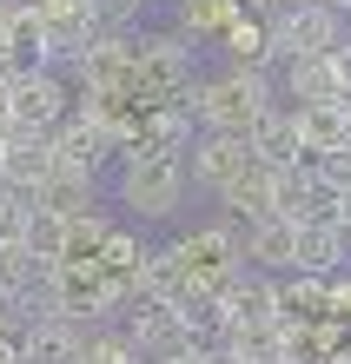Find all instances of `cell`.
Instances as JSON below:
<instances>
[{"mask_svg":"<svg viewBox=\"0 0 351 364\" xmlns=\"http://www.w3.org/2000/svg\"><path fill=\"white\" fill-rule=\"evenodd\" d=\"M27 219H33V199H20V192L0 186V245H20V239H27Z\"/></svg>","mask_w":351,"mask_h":364,"instance_id":"obj_25","label":"cell"},{"mask_svg":"<svg viewBox=\"0 0 351 364\" xmlns=\"http://www.w3.org/2000/svg\"><path fill=\"white\" fill-rule=\"evenodd\" d=\"M152 364H199V351H172V358H152Z\"/></svg>","mask_w":351,"mask_h":364,"instance_id":"obj_29","label":"cell"},{"mask_svg":"<svg viewBox=\"0 0 351 364\" xmlns=\"http://www.w3.org/2000/svg\"><path fill=\"white\" fill-rule=\"evenodd\" d=\"M219 47H226L232 67H252V73H272V47H266V20H252L246 7H239V20L226 33H219Z\"/></svg>","mask_w":351,"mask_h":364,"instance_id":"obj_20","label":"cell"},{"mask_svg":"<svg viewBox=\"0 0 351 364\" xmlns=\"http://www.w3.org/2000/svg\"><path fill=\"white\" fill-rule=\"evenodd\" d=\"M140 291H146V298H159V305H172V311L192 298L179 259H172V245H146V259H140Z\"/></svg>","mask_w":351,"mask_h":364,"instance_id":"obj_19","label":"cell"},{"mask_svg":"<svg viewBox=\"0 0 351 364\" xmlns=\"http://www.w3.org/2000/svg\"><path fill=\"white\" fill-rule=\"evenodd\" d=\"M272 80H278V100H285V106H338V100H345V73H338L332 53L285 60Z\"/></svg>","mask_w":351,"mask_h":364,"instance_id":"obj_10","label":"cell"},{"mask_svg":"<svg viewBox=\"0 0 351 364\" xmlns=\"http://www.w3.org/2000/svg\"><path fill=\"white\" fill-rule=\"evenodd\" d=\"M86 14H93L100 33H126V27L146 14V0H86Z\"/></svg>","mask_w":351,"mask_h":364,"instance_id":"obj_24","label":"cell"},{"mask_svg":"<svg viewBox=\"0 0 351 364\" xmlns=\"http://www.w3.org/2000/svg\"><path fill=\"white\" fill-rule=\"evenodd\" d=\"M192 47L179 33H133V113L179 106L192 93Z\"/></svg>","mask_w":351,"mask_h":364,"instance_id":"obj_2","label":"cell"},{"mask_svg":"<svg viewBox=\"0 0 351 364\" xmlns=\"http://www.w3.org/2000/svg\"><path fill=\"white\" fill-rule=\"evenodd\" d=\"M252 139H239V133H192V146H186V179L192 186H206L212 199L226 192L239 173H252Z\"/></svg>","mask_w":351,"mask_h":364,"instance_id":"obj_7","label":"cell"},{"mask_svg":"<svg viewBox=\"0 0 351 364\" xmlns=\"http://www.w3.org/2000/svg\"><path fill=\"white\" fill-rule=\"evenodd\" d=\"M246 139H252V159L266 166V173H285V166H298V153H305V146H298V126H292V106H272Z\"/></svg>","mask_w":351,"mask_h":364,"instance_id":"obj_16","label":"cell"},{"mask_svg":"<svg viewBox=\"0 0 351 364\" xmlns=\"http://www.w3.org/2000/svg\"><path fill=\"white\" fill-rule=\"evenodd\" d=\"M338 40H345V14L318 7V0H292L285 14L266 20L272 67H285V60H305V53H338Z\"/></svg>","mask_w":351,"mask_h":364,"instance_id":"obj_5","label":"cell"},{"mask_svg":"<svg viewBox=\"0 0 351 364\" xmlns=\"http://www.w3.org/2000/svg\"><path fill=\"white\" fill-rule=\"evenodd\" d=\"M33 14H73V7H86V0H27Z\"/></svg>","mask_w":351,"mask_h":364,"instance_id":"obj_26","label":"cell"},{"mask_svg":"<svg viewBox=\"0 0 351 364\" xmlns=\"http://www.w3.org/2000/svg\"><path fill=\"white\" fill-rule=\"evenodd\" d=\"M179 106L192 113L199 133H239V139H246L252 126L266 119L272 106H285V100H278V80H272V73L226 67V73H212V80H192V93H186Z\"/></svg>","mask_w":351,"mask_h":364,"instance_id":"obj_1","label":"cell"},{"mask_svg":"<svg viewBox=\"0 0 351 364\" xmlns=\"http://www.w3.org/2000/svg\"><path fill=\"white\" fill-rule=\"evenodd\" d=\"M172 259H179V272H186V285H192V291L219 298L239 272H246V239H239V225H226V219H219V225L186 232V239L172 245Z\"/></svg>","mask_w":351,"mask_h":364,"instance_id":"obj_4","label":"cell"},{"mask_svg":"<svg viewBox=\"0 0 351 364\" xmlns=\"http://www.w3.org/2000/svg\"><path fill=\"white\" fill-rule=\"evenodd\" d=\"M345 259H351L345 225H332V219H305L298 225V272L305 278H338Z\"/></svg>","mask_w":351,"mask_h":364,"instance_id":"obj_14","label":"cell"},{"mask_svg":"<svg viewBox=\"0 0 351 364\" xmlns=\"http://www.w3.org/2000/svg\"><path fill=\"white\" fill-rule=\"evenodd\" d=\"M246 265L266 278H292L298 272V225L292 219H266L246 232Z\"/></svg>","mask_w":351,"mask_h":364,"instance_id":"obj_13","label":"cell"},{"mask_svg":"<svg viewBox=\"0 0 351 364\" xmlns=\"http://www.w3.org/2000/svg\"><path fill=\"white\" fill-rule=\"evenodd\" d=\"M27 291H33V259H27V245H0V298L20 305Z\"/></svg>","mask_w":351,"mask_h":364,"instance_id":"obj_23","label":"cell"},{"mask_svg":"<svg viewBox=\"0 0 351 364\" xmlns=\"http://www.w3.org/2000/svg\"><path fill=\"white\" fill-rule=\"evenodd\" d=\"M80 364H140V351H133V338H126L120 325H93V331H86Z\"/></svg>","mask_w":351,"mask_h":364,"instance_id":"obj_22","label":"cell"},{"mask_svg":"<svg viewBox=\"0 0 351 364\" xmlns=\"http://www.w3.org/2000/svg\"><path fill=\"white\" fill-rule=\"evenodd\" d=\"M199 364H239L232 351H199Z\"/></svg>","mask_w":351,"mask_h":364,"instance_id":"obj_30","label":"cell"},{"mask_svg":"<svg viewBox=\"0 0 351 364\" xmlns=\"http://www.w3.org/2000/svg\"><path fill=\"white\" fill-rule=\"evenodd\" d=\"M338 225H345V239H351V186L338 192Z\"/></svg>","mask_w":351,"mask_h":364,"instance_id":"obj_28","label":"cell"},{"mask_svg":"<svg viewBox=\"0 0 351 364\" xmlns=\"http://www.w3.org/2000/svg\"><path fill=\"white\" fill-rule=\"evenodd\" d=\"M20 364H80L86 351V325H67V318H27L14 338Z\"/></svg>","mask_w":351,"mask_h":364,"instance_id":"obj_12","label":"cell"},{"mask_svg":"<svg viewBox=\"0 0 351 364\" xmlns=\"http://www.w3.org/2000/svg\"><path fill=\"white\" fill-rule=\"evenodd\" d=\"M186 159H172V153H133V159H120V205L133 212L140 225H159L172 219V212L186 205Z\"/></svg>","mask_w":351,"mask_h":364,"instance_id":"obj_3","label":"cell"},{"mask_svg":"<svg viewBox=\"0 0 351 364\" xmlns=\"http://www.w3.org/2000/svg\"><path fill=\"white\" fill-rule=\"evenodd\" d=\"M53 133H7L0 139V186L20 192V199H33L40 186L53 179Z\"/></svg>","mask_w":351,"mask_h":364,"instance_id":"obj_9","label":"cell"},{"mask_svg":"<svg viewBox=\"0 0 351 364\" xmlns=\"http://www.w3.org/2000/svg\"><path fill=\"white\" fill-rule=\"evenodd\" d=\"M93 40H100V27H93V14H86V7H73V14H40V67H53V73L80 67Z\"/></svg>","mask_w":351,"mask_h":364,"instance_id":"obj_11","label":"cell"},{"mask_svg":"<svg viewBox=\"0 0 351 364\" xmlns=\"http://www.w3.org/2000/svg\"><path fill=\"white\" fill-rule=\"evenodd\" d=\"M40 212H53V219H80V212H93V173H73V166H53V179L33 192Z\"/></svg>","mask_w":351,"mask_h":364,"instance_id":"obj_18","label":"cell"},{"mask_svg":"<svg viewBox=\"0 0 351 364\" xmlns=\"http://www.w3.org/2000/svg\"><path fill=\"white\" fill-rule=\"evenodd\" d=\"M73 119V87L53 67H33L14 80V133H60Z\"/></svg>","mask_w":351,"mask_h":364,"instance_id":"obj_6","label":"cell"},{"mask_svg":"<svg viewBox=\"0 0 351 364\" xmlns=\"http://www.w3.org/2000/svg\"><path fill=\"white\" fill-rule=\"evenodd\" d=\"M292 126H298V146H305V153H345V146H351L345 106H292Z\"/></svg>","mask_w":351,"mask_h":364,"instance_id":"obj_17","label":"cell"},{"mask_svg":"<svg viewBox=\"0 0 351 364\" xmlns=\"http://www.w3.org/2000/svg\"><path fill=\"white\" fill-rule=\"evenodd\" d=\"M106 232H113L106 212H80V219H67V265H100Z\"/></svg>","mask_w":351,"mask_h":364,"instance_id":"obj_21","label":"cell"},{"mask_svg":"<svg viewBox=\"0 0 351 364\" xmlns=\"http://www.w3.org/2000/svg\"><path fill=\"white\" fill-rule=\"evenodd\" d=\"M120 331L133 338L140 364H152V358H172V351H192V338H186V318L172 311V305H159V298H146V291H133V305H126Z\"/></svg>","mask_w":351,"mask_h":364,"instance_id":"obj_8","label":"cell"},{"mask_svg":"<svg viewBox=\"0 0 351 364\" xmlns=\"http://www.w3.org/2000/svg\"><path fill=\"white\" fill-rule=\"evenodd\" d=\"M7 14H14V0H0V67H7Z\"/></svg>","mask_w":351,"mask_h":364,"instance_id":"obj_27","label":"cell"},{"mask_svg":"<svg viewBox=\"0 0 351 364\" xmlns=\"http://www.w3.org/2000/svg\"><path fill=\"white\" fill-rule=\"evenodd\" d=\"M219 205H226V225H266V219H278L272 212V173L266 166H252V173H239L226 192H219Z\"/></svg>","mask_w":351,"mask_h":364,"instance_id":"obj_15","label":"cell"}]
</instances>
